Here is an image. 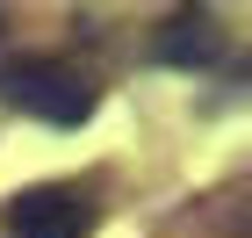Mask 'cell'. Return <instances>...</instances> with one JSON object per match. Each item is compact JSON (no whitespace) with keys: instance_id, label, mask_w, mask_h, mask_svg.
I'll use <instances>...</instances> for the list:
<instances>
[{"instance_id":"3957f363","label":"cell","mask_w":252,"mask_h":238,"mask_svg":"<svg viewBox=\"0 0 252 238\" xmlns=\"http://www.w3.org/2000/svg\"><path fill=\"white\" fill-rule=\"evenodd\" d=\"M158 58H173V65H209V58H223V29H216V15H173L166 36H158Z\"/></svg>"},{"instance_id":"7a4b0ae2","label":"cell","mask_w":252,"mask_h":238,"mask_svg":"<svg viewBox=\"0 0 252 238\" xmlns=\"http://www.w3.org/2000/svg\"><path fill=\"white\" fill-rule=\"evenodd\" d=\"M7 231L15 238H87L94 231V202H87V188L43 180V188H22L7 202Z\"/></svg>"},{"instance_id":"6da1fadb","label":"cell","mask_w":252,"mask_h":238,"mask_svg":"<svg viewBox=\"0 0 252 238\" xmlns=\"http://www.w3.org/2000/svg\"><path fill=\"white\" fill-rule=\"evenodd\" d=\"M0 101L22 108V116H36V123H87L101 87L65 58H22V65L0 72Z\"/></svg>"}]
</instances>
